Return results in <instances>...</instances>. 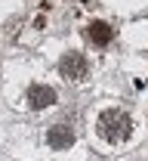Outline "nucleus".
I'll list each match as a JSON object with an SVG mask.
<instances>
[{
  "label": "nucleus",
  "instance_id": "f257e3e1",
  "mask_svg": "<svg viewBox=\"0 0 148 161\" xmlns=\"http://www.w3.org/2000/svg\"><path fill=\"white\" fill-rule=\"evenodd\" d=\"M99 127H102V136L111 142H120L130 136V127H133V121H130L127 112H117V108H111L105 112L102 118H99Z\"/></svg>",
  "mask_w": 148,
  "mask_h": 161
},
{
  "label": "nucleus",
  "instance_id": "f03ea898",
  "mask_svg": "<svg viewBox=\"0 0 148 161\" xmlns=\"http://www.w3.org/2000/svg\"><path fill=\"white\" fill-rule=\"evenodd\" d=\"M59 71H62V78H68V80H84L89 68H86V59L80 53H68V56H62V62H59Z\"/></svg>",
  "mask_w": 148,
  "mask_h": 161
},
{
  "label": "nucleus",
  "instance_id": "7ed1b4c3",
  "mask_svg": "<svg viewBox=\"0 0 148 161\" xmlns=\"http://www.w3.org/2000/svg\"><path fill=\"white\" fill-rule=\"evenodd\" d=\"M46 142H49L53 149H71V146H74V130H71L68 124H56V127H49Z\"/></svg>",
  "mask_w": 148,
  "mask_h": 161
},
{
  "label": "nucleus",
  "instance_id": "20e7f679",
  "mask_svg": "<svg viewBox=\"0 0 148 161\" xmlns=\"http://www.w3.org/2000/svg\"><path fill=\"white\" fill-rule=\"evenodd\" d=\"M28 102H31V108H49L56 102V90L53 87H43V84H34L28 90Z\"/></svg>",
  "mask_w": 148,
  "mask_h": 161
},
{
  "label": "nucleus",
  "instance_id": "39448f33",
  "mask_svg": "<svg viewBox=\"0 0 148 161\" xmlns=\"http://www.w3.org/2000/svg\"><path fill=\"white\" fill-rule=\"evenodd\" d=\"M89 37L96 40V43H108L111 40V28H108L105 22H93L89 25Z\"/></svg>",
  "mask_w": 148,
  "mask_h": 161
}]
</instances>
